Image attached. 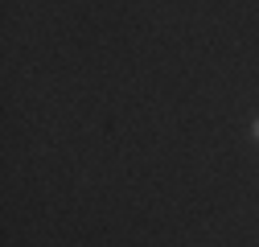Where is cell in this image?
<instances>
[{
	"label": "cell",
	"instance_id": "6da1fadb",
	"mask_svg": "<svg viewBox=\"0 0 259 247\" xmlns=\"http://www.w3.org/2000/svg\"><path fill=\"white\" fill-rule=\"evenodd\" d=\"M251 136H255V140H259V119H255V124H251Z\"/></svg>",
	"mask_w": 259,
	"mask_h": 247
}]
</instances>
